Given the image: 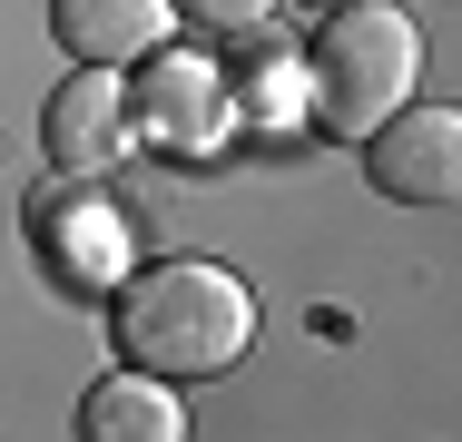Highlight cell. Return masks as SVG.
I'll list each match as a JSON object with an SVG mask.
<instances>
[{
    "label": "cell",
    "mask_w": 462,
    "mask_h": 442,
    "mask_svg": "<svg viewBox=\"0 0 462 442\" xmlns=\"http://www.w3.org/2000/svg\"><path fill=\"white\" fill-rule=\"evenodd\" d=\"M128 128L168 158H226L236 148V88L207 50H148L138 79H128Z\"/></svg>",
    "instance_id": "cell-3"
},
{
    "label": "cell",
    "mask_w": 462,
    "mask_h": 442,
    "mask_svg": "<svg viewBox=\"0 0 462 442\" xmlns=\"http://www.w3.org/2000/svg\"><path fill=\"white\" fill-rule=\"evenodd\" d=\"M30 246H40L60 295H118L138 265V226H128V207L98 197V177H60L30 207Z\"/></svg>",
    "instance_id": "cell-4"
},
{
    "label": "cell",
    "mask_w": 462,
    "mask_h": 442,
    "mask_svg": "<svg viewBox=\"0 0 462 442\" xmlns=\"http://www.w3.org/2000/svg\"><path fill=\"white\" fill-rule=\"evenodd\" d=\"M226 88H236V138H285V128H305V50L256 40V60L226 69Z\"/></svg>",
    "instance_id": "cell-9"
},
{
    "label": "cell",
    "mask_w": 462,
    "mask_h": 442,
    "mask_svg": "<svg viewBox=\"0 0 462 442\" xmlns=\"http://www.w3.org/2000/svg\"><path fill=\"white\" fill-rule=\"evenodd\" d=\"M128 148H138V128H128V79H118V69H79V79L50 88V108H40V158L60 177H108Z\"/></svg>",
    "instance_id": "cell-6"
},
{
    "label": "cell",
    "mask_w": 462,
    "mask_h": 442,
    "mask_svg": "<svg viewBox=\"0 0 462 442\" xmlns=\"http://www.w3.org/2000/svg\"><path fill=\"white\" fill-rule=\"evenodd\" d=\"M108 335H118L128 373L217 383L256 345V295H246V275H226L207 256H158V265H128V285L108 295Z\"/></svg>",
    "instance_id": "cell-1"
},
{
    "label": "cell",
    "mask_w": 462,
    "mask_h": 442,
    "mask_svg": "<svg viewBox=\"0 0 462 442\" xmlns=\"http://www.w3.org/2000/svg\"><path fill=\"white\" fill-rule=\"evenodd\" d=\"M178 20H197V30H217V40H256L266 20H276V0H168Z\"/></svg>",
    "instance_id": "cell-10"
},
{
    "label": "cell",
    "mask_w": 462,
    "mask_h": 442,
    "mask_svg": "<svg viewBox=\"0 0 462 442\" xmlns=\"http://www.w3.org/2000/svg\"><path fill=\"white\" fill-rule=\"evenodd\" d=\"M365 177L393 197V207H453L462 197V108L403 98V108L365 138Z\"/></svg>",
    "instance_id": "cell-5"
},
{
    "label": "cell",
    "mask_w": 462,
    "mask_h": 442,
    "mask_svg": "<svg viewBox=\"0 0 462 442\" xmlns=\"http://www.w3.org/2000/svg\"><path fill=\"white\" fill-rule=\"evenodd\" d=\"M295 10H315V20H325V10H355V0H295Z\"/></svg>",
    "instance_id": "cell-11"
},
{
    "label": "cell",
    "mask_w": 462,
    "mask_h": 442,
    "mask_svg": "<svg viewBox=\"0 0 462 442\" xmlns=\"http://www.w3.org/2000/svg\"><path fill=\"white\" fill-rule=\"evenodd\" d=\"M413 79H423V30H413V10H393V0L325 10V20H315V50H305V128L365 148L374 128L413 98Z\"/></svg>",
    "instance_id": "cell-2"
},
{
    "label": "cell",
    "mask_w": 462,
    "mask_h": 442,
    "mask_svg": "<svg viewBox=\"0 0 462 442\" xmlns=\"http://www.w3.org/2000/svg\"><path fill=\"white\" fill-rule=\"evenodd\" d=\"M79 442H187V383L158 373H98L79 393Z\"/></svg>",
    "instance_id": "cell-8"
},
{
    "label": "cell",
    "mask_w": 462,
    "mask_h": 442,
    "mask_svg": "<svg viewBox=\"0 0 462 442\" xmlns=\"http://www.w3.org/2000/svg\"><path fill=\"white\" fill-rule=\"evenodd\" d=\"M50 30H60L69 69H138L148 50H168L178 10L168 0H50Z\"/></svg>",
    "instance_id": "cell-7"
}]
</instances>
